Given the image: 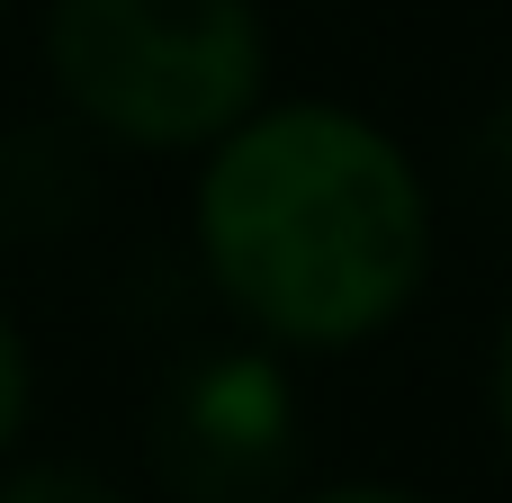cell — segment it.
I'll return each mask as SVG.
<instances>
[{
  "mask_svg": "<svg viewBox=\"0 0 512 503\" xmlns=\"http://www.w3.org/2000/svg\"><path fill=\"white\" fill-rule=\"evenodd\" d=\"M198 243L216 288L261 333L360 342L423 288L432 207L378 126L342 108H279L234 126L207 162Z\"/></svg>",
  "mask_w": 512,
  "mask_h": 503,
  "instance_id": "6da1fadb",
  "label": "cell"
},
{
  "mask_svg": "<svg viewBox=\"0 0 512 503\" xmlns=\"http://www.w3.org/2000/svg\"><path fill=\"white\" fill-rule=\"evenodd\" d=\"M45 54L63 99L126 144H207L261 99L252 0H54Z\"/></svg>",
  "mask_w": 512,
  "mask_h": 503,
  "instance_id": "7a4b0ae2",
  "label": "cell"
},
{
  "mask_svg": "<svg viewBox=\"0 0 512 503\" xmlns=\"http://www.w3.org/2000/svg\"><path fill=\"white\" fill-rule=\"evenodd\" d=\"M144 450L171 503H279L297 486V387L270 351H189L144 405Z\"/></svg>",
  "mask_w": 512,
  "mask_h": 503,
  "instance_id": "3957f363",
  "label": "cell"
},
{
  "mask_svg": "<svg viewBox=\"0 0 512 503\" xmlns=\"http://www.w3.org/2000/svg\"><path fill=\"white\" fill-rule=\"evenodd\" d=\"M81 198H90V162H81L72 135H54V126L0 135V216H9V234L63 225Z\"/></svg>",
  "mask_w": 512,
  "mask_h": 503,
  "instance_id": "277c9868",
  "label": "cell"
},
{
  "mask_svg": "<svg viewBox=\"0 0 512 503\" xmlns=\"http://www.w3.org/2000/svg\"><path fill=\"white\" fill-rule=\"evenodd\" d=\"M468 198H477V216H495L512 234V99L468 135Z\"/></svg>",
  "mask_w": 512,
  "mask_h": 503,
  "instance_id": "5b68a950",
  "label": "cell"
},
{
  "mask_svg": "<svg viewBox=\"0 0 512 503\" xmlns=\"http://www.w3.org/2000/svg\"><path fill=\"white\" fill-rule=\"evenodd\" d=\"M0 503H126L108 477H90V468H18Z\"/></svg>",
  "mask_w": 512,
  "mask_h": 503,
  "instance_id": "8992f818",
  "label": "cell"
},
{
  "mask_svg": "<svg viewBox=\"0 0 512 503\" xmlns=\"http://www.w3.org/2000/svg\"><path fill=\"white\" fill-rule=\"evenodd\" d=\"M18 414H27V351H18V324L0 315V450L18 432Z\"/></svg>",
  "mask_w": 512,
  "mask_h": 503,
  "instance_id": "52a82bcc",
  "label": "cell"
},
{
  "mask_svg": "<svg viewBox=\"0 0 512 503\" xmlns=\"http://www.w3.org/2000/svg\"><path fill=\"white\" fill-rule=\"evenodd\" d=\"M495 414H504V441H512V324H504V360H495Z\"/></svg>",
  "mask_w": 512,
  "mask_h": 503,
  "instance_id": "ba28073f",
  "label": "cell"
},
{
  "mask_svg": "<svg viewBox=\"0 0 512 503\" xmlns=\"http://www.w3.org/2000/svg\"><path fill=\"white\" fill-rule=\"evenodd\" d=\"M324 503H414V495H396V486H351V495H324Z\"/></svg>",
  "mask_w": 512,
  "mask_h": 503,
  "instance_id": "9c48e42d",
  "label": "cell"
},
{
  "mask_svg": "<svg viewBox=\"0 0 512 503\" xmlns=\"http://www.w3.org/2000/svg\"><path fill=\"white\" fill-rule=\"evenodd\" d=\"M0 243H18V234H9V216H0Z\"/></svg>",
  "mask_w": 512,
  "mask_h": 503,
  "instance_id": "30bf717a",
  "label": "cell"
}]
</instances>
